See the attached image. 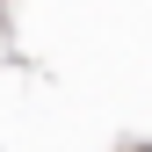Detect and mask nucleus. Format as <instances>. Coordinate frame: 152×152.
<instances>
[{"mask_svg":"<svg viewBox=\"0 0 152 152\" xmlns=\"http://www.w3.org/2000/svg\"><path fill=\"white\" fill-rule=\"evenodd\" d=\"M138 152H145V145H138Z\"/></svg>","mask_w":152,"mask_h":152,"instance_id":"obj_1","label":"nucleus"}]
</instances>
